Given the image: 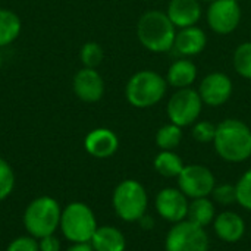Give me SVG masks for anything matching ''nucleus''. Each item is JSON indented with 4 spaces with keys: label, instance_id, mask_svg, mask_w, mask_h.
Wrapping results in <instances>:
<instances>
[{
    "label": "nucleus",
    "instance_id": "f257e3e1",
    "mask_svg": "<svg viewBox=\"0 0 251 251\" xmlns=\"http://www.w3.org/2000/svg\"><path fill=\"white\" fill-rule=\"evenodd\" d=\"M213 146L221 159L241 163L251 157V129L240 119H225L216 125Z\"/></svg>",
    "mask_w": 251,
    "mask_h": 251
},
{
    "label": "nucleus",
    "instance_id": "f03ea898",
    "mask_svg": "<svg viewBox=\"0 0 251 251\" xmlns=\"http://www.w3.org/2000/svg\"><path fill=\"white\" fill-rule=\"evenodd\" d=\"M176 26L163 10L144 12L137 24V37L141 46L151 53H166L174 49Z\"/></svg>",
    "mask_w": 251,
    "mask_h": 251
},
{
    "label": "nucleus",
    "instance_id": "7ed1b4c3",
    "mask_svg": "<svg viewBox=\"0 0 251 251\" xmlns=\"http://www.w3.org/2000/svg\"><path fill=\"white\" fill-rule=\"evenodd\" d=\"M168 91V81L151 69L135 72L126 82L125 96L135 109H149L163 100Z\"/></svg>",
    "mask_w": 251,
    "mask_h": 251
},
{
    "label": "nucleus",
    "instance_id": "20e7f679",
    "mask_svg": "<svg viewBox=\"0 0 251 251\" xmlns=\"http://www.w3.org/2000/svg\"><path fill=\"white\" fill-rule=\"evenodd\" d=\"M62 209L50 196H41L32 200L24 213V226L26 232L40 240L47 235H53L60 226Z\"/></svg>",
    "mask_w": 251,
    "mask_h": 251
},
{
    "label": "nucleus",
    "instance_id": "39448f33",
    "mask_svg": "<svg viewBox=\"0 0 251 251\" xmlns=\"http://www.w3.org/2000/svg\"><path fill=\"white\" fill-rule=\"evenodd\" d=\"M112 204L115 213L124 222H138L147 213V191L141 182L135 179H124L113 191Z\"/></svg>",
    "mask_w": 251,
    "mask_h": 251
},
{
    "label": "nucleus",
    "instance_id": "423d86ee",
    "mask_svg": "<svg viewBox=\"0 0 251 251\" xmlns=\"http://www.w3.org/2000/svg\"><path fill=\"white\" fill-rule=\"evenodd\" d=\"M59 228L68 241L76 244L90 243L99 226L96 215L90 209V206L81 201H74L62 210Z\"/></svg>",
    "mask_w": 251,
    "mask_h": 251
},
{
    "label": "nucleus",
    "instance_id": "0eeeda50",
    "mask_svg": "<svg viewBox=\"0 0 251 251\" xmlns=\"http://www.w3.org/2000/svg\"><path fill=\"white\" fill-rule=\"evenodd\" d=\"M203 100L197 90L194 88H179L176 90L166 106L168 118L172 124L185 128L197 122L203 110Z\"/></svg>",
    "mask_w": 251,
    "mask_h": 251
},
{
    "label": "nucleus",
    "instance_id": "6e6552de",
    "mask_svg": "<svg viewBox=\"0 0 251 251\" xmlns=\"http://www.w3.org/2000/svg\"><path fill=\"white\" fill-rule=\"evenodd\" d=\"M165 251H209L207 232L188 219L174 224L165 238Z\"/></svg>",
    "mask_w": 251,
    "mask_h": 251
},
{
    "label": "nucleus",
    "instance_id": "1a4fd4ad",
    "mask_svg": "<svg viewBox=\"0 0 251 251\" xmlns=\"http://www.w3.org/2000/svg\"><path fill=\"white\" fill-rule=\"evenodd\" d=\"M176 179L178 188L191 200L210 197L213 188L216 187V178L213 172L203 165H185Z\"/></svg>",
    "mask_w": 251,
    "mask_h": 251
},
{
    "label": "nucleus",
    "instance_id": "9d476101",
    "mask_svg": "<svg viewBox=\"0 0 251 251\" xmlns=\"http://www.w3.org/2000/svg\"><path fill=\"white\" fill-rule=\"evenodd\" d=\"M206 19L210 29L221 35L234 32L241 21V7L234 0H215L209 3Z\"/></svg>",
    "mask_w": 251,
    "mask_h": 251
},
{
    "label": "nucleus",
    "instance_id": "9b49d317",
    "mask_svg": "<svg viewBox=\"0 0 251 251\" xmlns=\"http://www.w3.org/2000/svg\"><path fill=\"white\" fill-rule=\"evenodd\" d=\"M188 197L179 188L171 187L160 190L154 200L157 215L169 224L185 221L188 215Z\"/></svg>",
    "mask_w": 251,
    "mask_h": 251
},
{
    "label": "nucleus",
    "instance_id": "f8f14e48",
    "mask_svg": "<svg viewBox=\"0 0 251 251\" xmlns=\"http://www.w3.org/2000/svg\"><path fill=\"white\" fill-rule=\"evenodd\" d=\"M199 94L206 106L219 107L224 106L232 96L234 85L231 78L224 72L207 74L199 87Z\"/></svg>",
    "mask_w": 251,
    "mask_h": 251
},
{
    "label": "nucleus",
    "instance_id": "ddd939ff",
    "mask_svg": "<svg viewBox=\"0 0 251 251\" xmlns=\"http://www.w3.org/2000/svg\"><path fill=\"white\" fill-rule=\"evenodd\" d=\"M72 87L75 96L85 103H96L104 94V81L93 68L79 69L74 76Z\"/></svg>",
    "mask_w": 251,
    "mask_h": 251
},
{
    "label": "nucleus",
    "instance_id": "4468645a",
    "mask_svg": "<svg viewBox=\"0 0 251 251\" xmlns=\"http://www.w3.org/2000/svg\"><path fill=\"white\" fill-rule=\"evenodd\" d=\"M84 147L88 154L96 159H107L118 151V135L107 128H96L90 131L84 140Z\"/></svg>",
    "mask_w": 251,
    "mask_h": 251
},
{
    "label": "nucleus",
    "instance_id": "2eb2a0df",
    "mask_svg": "<svg viewBox=\"0 0 251 251\" xmlns=\"http://www.w3.org/2000/svg\"><path fill=\"white\" fill-rule=\"evenodd\" d=\"M169 19L176 28L194 26L201 19L203 9L199 0H171L166 10Z\"/></svg>",
    "mask_w": 251,
    "mask_h": 251
},
{
    "label": "nucleus",
    "instance_id": "dca6fc26",
    "mask_svg": "<svg viewBox=\"0 0 251 251\" xmlns=\"http://www.w3.org/2000/svg\"><path fill=\"white\" fill-rule=\"evenodd\" d=\"M213 229L222 241L228 244H234L244 237L246 222L237 212L226 210L216 215L213 221Z\"/></svg>",
    "mask_w": 251,
    "mask_h": 251
},
{
    "label": "nucleus",
    "instance_id": "f3484780",
    "mask_svg": "<svg viewBox=\"0 0 251 251\" xmlns=\"http://www.w3.org/2000/svg\"><path fill=\"white\" fill-rule=\"evenodd\" d=\"M207 44V35L206 32L194 25V26H187V28H181L179 31H176L175 35V43H174V49L185 57L190 56H197L200 54Z\"/></svg>",
    "mask_w": 251,
    "mask_h": 251
},
{
    "label": "nucleus",
    "instance_id": "a211bd4d",
    "mask_svg": "<svg viewBox=\"0 0 251 251\" xmlns=\"http://www.w3.org/2000/svg\"><path fill=\"white\" fill-rule=\"evenodd\" d=\"M94 251H125V235L115 226H99L90 241Z\"/></svg>",
    "mask_w": 251,
    "mask_h": 251
},
{
    "label": "nucleus",
    "instance_id": "6ab92c4d",
    "mask_svg": "<svg viewBox=\"0 0 251 251\" xmlns=\"http://www.w3.org/2000/svg\"><path fill=\"white\" fill-rule=\"evenodd\" d=\"M196 78H197V66L190 59L175 60L166 72L168 85L176 90L190 88L194 84Z\"/></svg>",
    "mask_w": 251,
    "mask_h": 251
},
{
    "label": "nucleus",
    "instance_id": "aec40b11",
    "mask_svg": "<svg viewBox=\"0 0 251 251\" xmlns=\"http://www.w3.org/2000/svg\"><path fill=\"white\" fill-rule=\"evenodd\" d=\"M216 218V207L215 201L209 197H200L193 199L188 204V215L187 219L201 228H206L207 225L213 224Z\"/></svg>",
    "mask_w": 251,
    "mask_h": 251
},
{
    "label": "nucleus",
    "instance_id": "412c9836",
    "mask_svg": "<svg viewBox=\"0 0 251 251\" xmlns=\"http://www.w3.org/2000/svg\"><path fill=\"white\" fill-rule=\"evenodd\" d=\"M156 172L165 178H178L184 169L182 159L174 150H162L153 160Z\"/></svg>",
    "mask_w": 251,
    "mask_h": 251
},
{
    "label": "nucleus",
    "instance_id": "4be33fe9",
    "mask_svg": "<svg viewBox=\"0 0 251 251\" xmlns=\"http://www.w3.org/2000/svg\"><path fill=\"white\" fill-rule=\"evenodd\" d=\"M22 22L19 16L9 9H0V47L12 44L21 34Z\"/></svg>",
    "mask_w": 251,
    "mask_h": 251
},
{
    "label": "nucleus",
    "instance_id": "5701e85b",
    "mask_svg": "<svg viewBox=\"0 0 251 251\" xmlns=\"http://www.w3.org/2000/svg\"><path fill=\"white\" fill-rule=\"evenodd\" d=\"M182 141V128L175 124L163 125L156 134V144L160 150H175Z\"/></svg>",
    "mask_w": 251,
    "mask_h": 251
},
{
    "label": "nucleus",
    "instance_id": "b1692460",
    "mask_svg": "<svg viewBox=\"0 0 251 251\" xmlns=\"http://www.w3.org/2000/svg\"><path fill=\"white\" fill-rule=\"evenodd\" d=\"M232 63L235 72L240 76L251 79V41H246L237 46L234 51Z\"/></svg>",
    "mask_w": 251,
    "mask_h": 251
},
{
    "label": "nucleus",
    "instance_id": "393cba45",
    "mask_svg": "<svg viewBox=\"0 0 251 251\" xmlns=\"http://www.w3.org/2000/svg\"><path fill=\"white\" fill-rule=\"evenodd\" d=\"M79 57H81V62H82L84 68L96 69L101 63V60L104 57V51H103V49H101V46L99 43L88 41L81 47Z\"/></svg>",
    "mask_w": 251,
    "mask_h": 251
},
{
    "label": "nucleus",
    "instance_id": "a878e982",
    "mask_svg": "<svg viewBox=\"0 0 251 251\" xmlns=\"http://www.w3.org/2000/svg\"><path fill=\"white\" fill-rule=\"evenodd\" d=\"M15 187V174L10 165L0 157V201L6 200Z\"/></svg>",
    "mask_w": 251,
    "mask_h": 251
},
{
    "label": "nucleus",
    "instance_id": "bb28decb",
    "mask_svg": "<svg viewBox=\"0 0 251 251\" xmlns=\"http://www.w3.org/2000/svg\"><path fill=\"white\" fill-rule=\"evenodd\" d=\"M237 187V203L251 212V168L243 174V176L235 184Z\"/></svg>",
    "mask_w": 251,
    "mask_h": 251
},
{
    "label": "nucleus",
    "instance_id": "cd10ccee",
    "mask_svg": "<svg viewBox=\"0 0 251 251\" xmlns=\"http://www.w3.org/2000/svg\"><path fill=\"white\" fill-rule=\"evenodd\" d=\"M212 200L221 206H229L237 203V187L232 184H219L212 191Z\"/></svg>",
    "mask_w": 251,
    "mask_h": 251
},
{
    "label": "nucleus",
    "instance_id": "c85d7f7f",
    "mask_svg": "<svg viewBox=\"0 0 251 251\" xmlns=\"http://www.w3.org/2000/svg\"><path fill=\"white\" fill-rule=\"evenodd\" d=\"M216 135V125L210 121H199L193 126V137L197 143L207 144L213 143Z\"/></svg>",
    "mask_w": 251,
    "mask_h": 251
},
{
    "label": "nucleus",
    "instance_id": "c756f323",
    "mask_svg": "<svg viewBox=\"0 0 251 251\" xmlns=\"http://www.w3.org/2000/svg\"><path fill=\"white\" fill-rule=\"evenodd\" d=\"M6 251H40L38 240L31 237V235L18 237L13 241H10V244L7 246Z\"/></svg>",
    "mask_w": 251,
    "mask_h": 251
},
{
    "label": "nucleus",
    "instance_id": "7c9ffc66",
    "mask_svg": "<svg viewBox=\"0 0 251 251\" xmlns=\"http://www.w3.org/2000/svg\"><path fill=\"white\" fill-rule=\"evenodd\" d=\"M38 249L40 251H60V241L54 237V234L47 235L38 240Z\"/></svg>",
    "mask_w": 251,
    "mask_h": 251
},
{
    "label": "nucleus",
    "instance_id": "2f4dec72",
    "mask_svg": "<svg viewBox=\"0 0 251 251\" xmlns=\"http://www.w3.org/2000/svg\"><path fill=\"white\" fill-rule=\"evenodd\" d=\"M138 224H140V226H141L144 231H151L153 226H154V219H153V216H150V215L146 213V215L138 221Z\"/></svg>",
    "mask_w": 251,
    "mask_h": 251
},
{
    "label": "nucleus",
    "instance_id": "473e14b6",
    "mask_svg": "<svg viewBox=\"0 0 251 251\" xmlns=\"http://www.w3.org/2000/svg\"><path fill=\"white\" fill-rule=\"evenodd\" d=\"M66 251H94L90 243H76L72 244Z\"/></svg>",
    "mask_w": 251,
    "mask_h": 251
},
{
    "label": "nucleus",
    "instance_id": "72a5a7b5",
    "mask_svg": "<svg viewBox=\"0 0 251 251\" xmlns=\"http://www.w3.org/2000/svg\"><path fill=\"white\" fill-rule=\"evenodd\" d=\"M199 1H204V3H212V1H215V0H199Z\"/></svg>",
    "mask_w": 251,
    "mask_h": 251
},
{
    "label": "nucleus",
    "instance_id": "f704fd0d",
    "mask_svg": "<svg viewBox=\"0 0 251 251\" xmlns=\"http://www.w3.org/2000/svg\"><path fill=\"white\" fill-rule=\"evenodd\" d=\"M0 68H1V56H0Z\"/></svg>",
    "mask_w": 251,
    "mask_h": 251
},
{
    "label": "nucleus",
    "instance_id": "c9c22d12",
    "mask_svg": "<svg viewBox=\"0 0 251 251\" xmlns=\"http://www.w3.org/2000/svg\"><path fill=\"white\" fill-rule=\"evenodd\" d=\"M234 1H238V3H240V1H241V0H234Z\"/></svg>",
    "mask_w": 251,
    "mask_h": 251
}]
</instances>
